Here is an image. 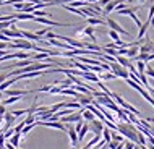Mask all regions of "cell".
<instances>
[{
	"label": "cell",
	"instance_id": "6da1fadb",
	"mask_svg": "<svg viewBox=\"0 0 154 149\" xmlns=\"http://www.w3.org/2000/svg\"><path fill=\"white\" fill-rule=\"evenodd\" d=\"M117 131L123 138H127L128 141H133L135 144H138V130H136V125H131L130 122H120V123H117Z\"/></svg>",
	"mask_w": 154,
	"mask_h": 149
},
{
	"label": "cell",
	"instance_id": "7a4b0ae2",
	"mask_svg": "<svg viewBox=\"0 0 154 149\" xmlns=\"http://www.w3.org/2000/svg\"><path fill=\"white\" fill-rule=\"evenodd\" d=\"M109 65H110V71L114 73L117 78H123V80H128V78H130V71H128V68L122 67L117 60L110 62Z\"/></svg>",
	"mask_w": 154,
	"mask_h": 149
},
{
	"label": "cell",
	"instance_id": "3957f363",
	"mask_svg": "<svg viewBox=\"0 0 154 149\" xmlns=\"http://www.w3.org/2000/svg\"><path fill=\"white\" fill-rule=\"evenodd\" d=\"M8 49H24V50H32L34 49V44L29 42L24 37H18V39H13L10 44H8Z\"/></svg>",
	"mask_w": 154,
	"mask_h": 149
},
{
	"label": "cell",
	"instance_id": "277c9868",
	"mask_svg": "<svg viewBox=\"0 0 154 149\" xmlns=\"http://www.w3.org/2000/svg\"><path fill=\"white\" fill-rule=\"evenodd\" d=\"M138 49L140 52H144V53H154V41H151L149 37H141L138 39Z\"/></svg>",
	"mask_w": 154,
	"mask_h": 149
},
{
	"label": "cell",
	"instance_id": "5b68a950",
	"mask_svg": "<svg viewBox=\"0 0 154 149\" xmlns=\"http://www.w3.org/2000/svg\"><path fill=\"white\" fill-rule=\"evenodd\" d=\"M106 24H109V26H110V29L117 31L119 34H123V36H127V37H131V34H130V32H128L127 29H123V28L120 26V24H119L117 21H115V20H112L109 15L106 16Z\"/></svg>",
	"mask_w": 154,
	"mask_h": 149
},
{
	"label": "cell",
	"instance_id": "8992f818",
	"mask_svg": "<svg viewBox=\"0 0 154 149\" xmlns=\"http://www.w3.org/2000/svg\"><path fill=\"white\" fill-rule=\"evenodd\" d=\"M88 125H89V131H93L94 135H101V136H102V130L106 128L104 122H101V120H97V118H94V120H91V122H88Z\"/></svg>",
	"mask_w": 154,
	"mask_h": 149
},
{
	"label": "cell",
	"instance_id": "52a82bcc",
	"mask_svg": "<svg viewBox=\"0 0 154 149\" xmlns=\"http://www.w3.org/2000/svg\"><path fill=\"white\" fill-rule=\"evenodd\" d=\"M75 99H76V102H80L83 107L88 105V104H93V101H94L93 94H83V93H78Z\"/></svg>",
	"mask_w": 154,
	"mask_h": 149
},
{
	"label": "cell",
	"instance_id": "ba28073f",
	"mask_svg": "<svg viewBox=\"0 0 154 149\" xmlns=\"http://www.w3.org/2000/svg\"><path fill=\"white\" fill-rule=\"evenodd\" d=\"M3 120H5V125H3V128H2V131H7L8 128H11V125L15 123V120H16V117L11 112H5V115H3Z\"/></svg>",
	"mask_w": 154,
	"mask_h": 149
},
{
	"label": "cell",
	"instance_id": "9c48e42d",
	"mask_svg": "<svg viewBox=\"0 0 154 149\" xmlns=\"http://www.w3.org/2000/svg\"><path fill=\"white\" fill-rule=\"evenodd\" d=\"M34 21L37 23H42V24H49V26H70V24H63V23H57V21H51V20H47V18H44V16H36L34 18Z\"/></svg>",
	"mask_w": 154,
	"mask_h": 149
},
{
	"label": "cell",
	"instance_id": "30bf717a",
	"mask_svg": "<svg viewBox=\"0 0 154 149\" xmlns=\"http://www.w3.org/2000/svg\"><path fill=\"white\" fill-rule=\"evenodd\" d=\"M66 133L70 136L72 146H76L78 144V133H76V130H75V126H66Z\"/></svg>",
	"mask_w": 154,
	"mask_h": 149
},
{
	"label": "cell",
	"instance_id": "8fae6325",
	"mask_svg": "<svg viewBox=\"0 0 154 149\" xmlns=\"http://www.w3.org/2000/svg\"><path fill=\"white\" fill-rule=\"evenodd\" d=\"M81 32H83V34H86V36H89V37H91V41H93V44H97V39L94 37V28H93V26H86V28H83Z\"/></svg>",
	"mask_w": 154,
	"mask_h": 149
},
{
	"label": "cell",
	"instance_id": "7c38bea8",
	"mask_svg": "<svg viewBox=\"0 0 154 149\" xmlns=\"http://www.w3.org/2000/svg\"><path fill=\"white\" fill-rule=\"evenodd\" d=\"M86 23L96 26V24H106V20H102L101 16H91V18H86Z\"/></svg>",
	"mask_w": 154,
	"mask_h": 149
},
{
	"label": "cell",
	"instance_id": "4fadbf2b",
	"mask_svg": "<svg viewBox=\"0 0 154 149\" xmlns=\"http://www.w3.org/2000/svg\"><path fill=\"white\" fill-rule=\"evenodd\" d=\"M88 131H89V125H88V123H83L81 130L78 131V143L85 139V136H86V133H88Z\"/></svg>",
	"mask_w": 154,
	"mask_h": 149
},
{
	"label": "cell",
	"instance_id": "5bb4252c",
	"mask_svg": "<svg viewBox=\"0 0 154 149\" xmlns=\"http://www.w3.org/2000/svg\"><path fill=\"white\" fill-rule=\"evenodd\" d=\"M81 115H83V120H86V122H91V120H94V118H96V115H94L91 110H88V109H86V107H83V112H81Z\"/></svg>",
	"mask_w": 154,
	"mask_h": 149
},
{
	"label": "cell",
	"instance_id": "9a60e30c",
	"mask_svg": "<svg viewBox=\"0 0 154 149\" xmlns=\"http://www.w3.org/2000/svg\"><path fill=\"white\" fill-rule=\"evenodd\" d=\"M20 138H21V133H13L8 139H10V144L13 147H18L20 146Z\"/></svg>",
	"mask_w": 154,
	"mask_h": 149
},
{
	"label": "cell",
	"instance_id": "2e32d148",
	"mask_svg": "<svg viewBox=\"0 0 154 149\" xmlns=\"http://www.w3.org/2000/svg\"><path fill=\"white\" fill-rule=\"evenodd\" d=\"M148 29H149V21H146V23H143V24H141L140 32H138V39H141V37H144V36H146Z\"/></svg>",
	"mask_w": 154,
	"mask_h": 149
},
{
	"label": "cell",
	"instance_id": "e0dca14e",
	"mask_svg": "<svg viewBox=\"0 0 154 149\" xmlns=\"http://www.w3.org/2000/svg\"><path fill=\"white\" fill-rule=\"evenodd\" d=\"M115 78H117V76H115V74L114 73H112V71H106V73H99V80H115Z\"/></svg>",
	"mask_w": 154,
	"mask_h": 149
},
{
	"label": "cell",
	"instance_id": "ac0fdd59",
	"mask_svg": "<svg viewBox=\"0 0 154 149\" xmlns=\"http://www.w3.org/2000/svg\"><path fill=\"white\" fill-rule=\"evenodd\" d=\"M110 138L114 139V141H119V143H123L125 138L122 135H119V131H110Z\"/></svg>",
	"mask_w": 154,
	"mask_h": 149
},
{
	"label": "cell",
	"instance_id": "d6986e66",
	"mask_svg": "<svg viewBox=\"0 0 154 149\" xmlns=\"http://www.w3.org/2000/svg\"><path fill=\"white\" fill-rule=\"evenodd\" d=\"M13 57L15 59H18V60H24V59H29V53H26V52H15L13 53Z\"/></svg>",
	"mask_w": 154,
	"mask_h": 149
},
{
	"label": "cell",
	"instance_id": "ffe728a7",
	"mask_svg": "<svg viewBox=\"0 0 154 149\" xmlns=\"http://www.w3.org/2000/svg\"><path fill=\"white\" fill-rule=\"evenodd\" d=\"M102 138H104V141H106V143H109L110 141V128H104V130H102Z\"/></svg>",
	"mask_w": 154,
	"mask_h": 149
},
{
	"label": "cell",
	"instance_id": "44dd1931",
	"mask_svg": "<svg viewBox=\"0 0 154 149\" xmlns=\"http://www.w3.org/2000/svg\"><path fill=\"white\" fill-rule=\"evenodd\" d=\"M136 70H138V73H144V70H146V62L138 60L136 62Z\"/></svg>",
	"mask_w": 154,
	"mask_h": 149
},
{
	"label": "cell",
	"instance_id": "7402d4cb",
	"mask_svg": "<svg viewBox=\"0 0 154 149\" xmlns=\"http://www.w3.org/2000/svg\"><path fill=\"white\" fill-rule=\"evenodd\" d=\"M36 125H37L36 122H34V123H31V125H24V126H23V130H21V135H28V133H29V131H31Z\"/></svg>",
	"mask_w": 154,
	"mask_h": 149
},
{
	"label": "cell",
	"instance_id": "603a6c76",
	"mask_svg": "<svg viewBox=\"0 0 154 149\" xmlns=\"http://www.w3.org/2000/svg\"><path fill=\"white\" fill-rule=\"evenodd\" d=\"M73 0H51V7L52 5H66V3H72Z\"/></svg>",
	"mask_w": 154,
	"mask_h": 149
},
{
	"label": "cell",
	"instance_id": "cb8c5ba5",
	"mask_svg": "<svg viewBox=\"0 0 154 149\" xmlns=\"http://www.w3.org/2000/svg\"><path fill=\"white\" fill-rule=\"evenodd\" d=\"M36 122V115L34 114H28V117L24 118V123L26 125H31V123H34Z\"/></svg>",
	"mask_w": 154,
	"mask_h": 149
},
{
	"label": "cell",
	"instance_id": "d4e9b609",
	"mask_svg": "<svg viewBox=\"0 0 154 149\" xmlns=\"http://www.w3.org/2000/svg\"><path fill=\"white\" fill-rule=\"evenodd\" d=\"M144 73H146L148 76L154 78V68H152V67H149V65H146V70H144Z\"/></svg>",
	"mask_w": 154,
	"mask_h": 149
},
{
	"label": "cell",
	"instance_id": "484cf974",
	"mask_svg": "<svg viewBox=\"0 0 154 149\" xmlns=\"http://www.w3.org/2000/svg\"><path fill=\"white\" fill-rule=\"evenodd\" d=\"M24 125H26V123H24V120H23L21 123H18V125H16V126L13 128V130H15V133H21V130H23V126H24Z\"/></svg>",
	"mask_w": 154,
	"mask_h": 149
},
{
	"label": "cell",
	"instance_id": "4316f807",
	"mask_svg": "<svg viewBox=\"0 0 154 149\" xmlns=\"http://www.w3.org/2000/svg\"><path fill=\"white\" fill-rule=\"evenodd\" d=\"M135 147V143L133 141H127V139H125V149H133Z\"/></svg>",
	"mask_w": 154,
	"mask_h": 149
},
{
	"label": "cell",
	"instance_id": "83f0119b",
	"mask_svg": "<svg viewBox=\"0 0 154 149\" xmlns=\"http://www.w3.org/2000/svg\"><path fill=\"white\" fill-rule=\"evenodd\" d=\"M5 112H7V107L3 104H0V115H5Z\"/></svg>",
	"mask_w": 154,
	"mask_h": 149
},
{
	"label": "cell",
	"instance_id": "f1b7e54d",
	"mask_svg": "<svg viewBox=\"0 0 154 149\" xmlns=\"http://www.w3.org/2000/svg\"><path fill=\"white\" fill-rule=\"evenodd\" d=\"M5 80H8V73H3V74H0V83H3Z\"/></svg>",
	"mask_w": 154,
	"mask_h": 149
},
{
	"label": "cell",
	"instance_id": "f546056e",
	"mask_svg": "<svg viewBox=\"0 0 154 149\" xmlns=\"http://www.w3.org/2000/svg\"><path fill=\"white\" fill-rule=\"evenodd\" d=\"M152 15H154V5H151V7H149V13H148V20L151 18Z\"/></svg>",
	"mask_w": 154,
	"mask_h": 149
},
{
	"label": "cell",
	"instance_id": "4dcf8cb0",
	"mask_svg": "<svg viewBox=\"0 0 154 149\" xmlns=\"http://www.w3.org/2000/svg\"><path fill=\"white\" fill-rule=\"evenodd\" d=\"M148 21H149V26H154V15L151 16V18H149L148 20Z\"/></svg>",
	"mask_w": 154,
	"mask_h": 149
},
{
	"label": "cell",
	"instance_id": "1f68e13d",
	"mask_svg": "<svg viewBox=\"0 0 154 149\" xmlns=\"http://www.w3.org/2000/svg\"><path fill=\"white\" fill-rule=\"evenodd\" d=\"M2 101H3V93H0V104H2Z\"/></svg>",
	"mask_w": 154,
	"mask_h": 149
},
{
	"label": "cell",
	"instance_id": "d6a6232c",
	"mask_svg": "<svg viewBox=\"0 0 154 149\" xmlns=\"http://www.w3.org/2000/svg\"><path fill=\"white\" fill-rule=\"evenodd\" d=\"M2 122H3V115H0V125H2Z\"/></svg>",
	"mask_w": 154,
	"mask_h": 149
},
{
	"label": "cell",
	"instance_id": "836d02e7",
	"mask_svg": "<svg viewBox=\"0 0 154 149\" xmlns=\"http://www.w3.org/2000/svg\"><path fill=\"white\" fill-rule=\"evenodd\" d=\"M2 5H5V3H3V0H0V7H2Z\"/></svg>",
	"mask_w": 154,
	"mask_h": 149
},
{
	"label": "cell",
	"instance_id": "e575fe53",
	"mask_svg": "<svg viewBox=\"0 0 154 149\" xmlns=\"http://www.w3.org/2000/svg\"><path fill=\"white\" fill-rule=\"evenodd\" d=\"M140 2H149V0H140Z\"/></svg>",
	"mask_w": 154,
	"mask_h": 149
}]
</instances>
